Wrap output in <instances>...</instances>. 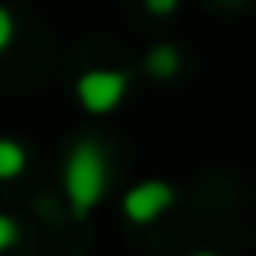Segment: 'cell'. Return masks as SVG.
<instances>
[{
    "mask_svg": "<svg viewBox=\"0 0 256 256\" xmlns=\"http://www.w3.org/2000/svg\"><path fill=\"white\" fill-rule=\"evenodd\" d=\"M11 32H14V25H11V14L0 8V50H4L8 42H11Z\"/></svg>",
    "mask_w": 256,
    "mask_h": 256,
    "instance_id": "52a82bcc",
    "label": "cell"
},
{
    "mask_svg": "<svg viewBox=\"0 0 256 256\" xmlns=\"http://www.w3.org/2000/svg\"><path fill=\"white\" fill-rule=\"evenodd\" d=\"M151 11H172V4H168V0H162V4H158V0H154V4H148Z\"/></svg>",
    "mask_w": 256,
    "mask_h": 256,
    "instance_id": "ba28073f",
    "label": "cell"
},
{
    "mask_svg": "<svg viewBox=\"0 0 256 256\" xmlns=\"http://www.w3.org/2000/svg\"><path fill=\"white\" fill-rule=\"evenodd\" d=\"M64 182H67V196H70V210L74 214H88L102 200V190H106V162H102V151L92 140L74 144V151L67 158Z\"/></svg>",
    "mask_w": 256,
    "mask_h": 256,
    "instance_id": "6da1fadb",
    "label": "cell"
},
{
    "mask_svg": "<svg viewBox=\"0 0 256 256\" xmlns=\"http://www.w3.org/2000/svg\"><path fill=\"white\" fill-rule=\"evenodd\" d=\"M14 238H18V224H14L8 214H0V249L14 246Z\"/></svg>",
    "mask_w": 256,
    "mask_h": 256,
    "instance_id": "8992f818",
    "label": "cell"
},
{
    "mask_svg": "<svg viewBox=\"0 0 256 256\" xmlns=\"http://www.w3.org/2000/svg\"><path fill=\"white\" fill-rule=\"evenodd\" d=\"M196 256H214V252H196Z\"/></svg>",
    "mask_w": 256,
    "mask_h": 256,
    "instance_id": "9c48e42d",
    "label": "cell"
},
{
    "mask_svg": "<svg viewBox=\"0 0 256 256\" xmlns=\"http://www.w3.org/2000/svg\"><path fill=\"white\" fill-rule=\"evenodd\" d=\"M148 70L151 74H158V78H168L176 67H179V56H176V50L172 46H154L151 53H148Z\"/></svg>",
    "mask_w": 256,
    "mask_h": 256,
    "instance_id": "5b68a950",
    "label": "cell"
},
{
    "mask_svg": "<svg viewBox=\"0 0 256 256\" xmlns=\"http://www.w3.org/2000/svg\"><path fill=\"white\" fill-rule=\"evenodd\" d=\"M25 168V148L18 140H0V179H14Z\"/></svg>",
    "mask_w": 256,
    "mask_h": 256,
    "instance_id": "277c9868",
    "label": "cell"
},
{
    "mask_svg": "<svg viewBox=\"0 0 256 256\" xmlns=\"http://www.w3.org/2000/svg\"><path fill=\"white\" fill-rule=\"evenodd\" d=\"M172 200H176V196H172V186H165V182H140V186H134V190L123 196V214H126L130 221H137V224H148V221H154Z\"/></svg>",
    "mask_w": 256,
    "mask_h": 256,
    "instance_id": "3957f363",
    "label": "cell"
},
{
    "mask_svg": "<svg viewBox=\"0 0 256 256\" xmlns=\"http://www.w3.org/2000/svg\"><path fill=\"white\" fill-rule=\"evenodd\" d=\"M126 92V74L120 70H88L78 81V98L88 112H109Z\"/></svg>",
    "mask_w": 256,
    "mask_h": 256,
    "instance_id": "7a4b0ae2",
    "label": "cell"
}]
</instances>
